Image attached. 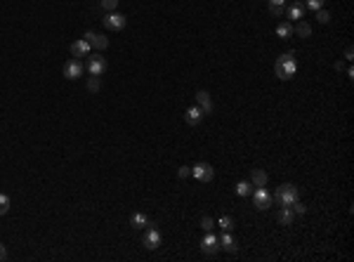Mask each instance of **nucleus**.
<instances>
[{
  "mask_svg": "<svg viewBox=\"0 0 354 262\" xmlns=\"http://www.w3.org/2000/svg\"><path fill=\"white\" fill-rule=\"evenodd\" d=\"M191 175L199 180V182H210L213 177H215V170H213V166H208V163H196L194 168H191Z\"/></svg>",
  "mask_w": 354,
  "mask_h": 262,
  "instance_id": "20e7f679",
  "label": "nucleus"
},
{
  "mask_svg": "<svg viewBox=\"0 0 354 262\" xmlns=\"http://www.w3.org/2000/svg\"><path fill=\"white\" fill-rule=\"evenodd\" d=\"M250 191H253V184L250 182H239L236 184V194H239V196H248Z\"/></svg>",
  "mask_w": 354,
  "mask_h": 262,
  "instance_id": "4be33fe9",
  "label": "nucleus"
},
{
  "mask_svg": "<svg viewBox=\"0 0 354 262\" xmlns=\"http://www.w3.org/2000/svg\"><path fill=\"white\" fill-rule=\"evenodd\" d=\"M130 224L137 227V229H147V227H149V217H147L144 213H133V215H130Z\"/></svg>",
  "mask_w": 354,
  "mask_h": 262,
  "instance_id": "f3484780",
  "label": "nucleus"
},
{
  "mask_svg": "<svg viewBox=\"0 0 354 262\" xmlns=\"http://www.w3.org/2000/svg\"><path fill=\"white\" fill-rule=\"evenodd\" d=\"M293 33H295V36H300V38H310V36H312V26H310L305 19H300V22H295Z\"/></svg>",
  "mask_w": 354,
  "mask_h": 262,
  "instance_id": "dca6fc26",
  "label": "nucleus"
},
{
  "mask_svg": "<svg viewBox=\"0 0 354 262\" xmlns=\"http://www.w3.org/2000/svg\"><path fill=\"white\" fill-rule=\"evenodd\" d=\"M99 5H102L107 12H116V7H118V0H99Z\"/></svg>",
  "mask_w": 354,
  "mask_h": 262,
  "instance_id": "b1692460",
  "label": "nucleus"
},
{
  "mask_svg": "<svg viewBox=\"0 0 354 262\" xmlns=\"http://www.w3.org/2000/svg\"><path fill=\"white\" fill-rule=\"evenodd\" d=\"M220 227H222V232H232L234 229V217H229V215L220 217Z\"/></svg>",
  "mask_w": 354,
  "mask_h": 262,
  "instance_id": "5701e85b",
  "label": "nucleus"
},
{
  "mask_svg": "<svg viewBox=\"0 0 354 262\" xmlns=\"http://www.w3.org/2000/svg\"><path fill=\"white\" fill-rule=\"evenodd\" d=\"M83 40H88L90 43V48H95V50H107L109 48V38L107 36H102V33H95V31H88Z\"/></svg>",
  "mask_w": 354,
  "mask_h": 262,
  "instance_id": "0eeeda50",
  "label": "nucleus"
},
{
  "mask_svg": "<svg viewBox=\"0 0 354 262\" xmlns=\"http://www.w3.org/2000/svg\"><path fill=\"white\" fill-rule=\"evenodd\" d=\"M10 210V196L7 194H0V215H5Z\"/></svg>",
  "mask_w": 354,
  "mask_h": 262,
  "instance_id": "393cba45",
  "label": "nucleus"
},
{
  "mask_svg": "<svg viewBox=\"0 0 354 262\" xmlns=\"http://www.w3.org/2000/svg\"><path fill=\"white\" fill-rule=\"evenodd\" d=\"M161 241H163V236H161V232L156 229V227H147V232H144V236H142V243H144V248H149V250H154V248H158L161 246Z\"/></svg>",
  "mask_w": 354,
  "mask_h": 262,
  "instance_id": "7ed1b4c3",
  "label": "nucleus"
},
{
  "mask_svg": "<svg viewBox=\"0 0 354 262\" xmlns=\"http://www.w3.org/2000/svg\"><path fill=\"white\" fill-rule=\"evenodd\" d=\"M305 2H300V0H295V2H290V5H286V17L290 19V22H300L302 17H305Z\"/></svg>",
  "mask_w": 354,
  "mask_h": 262,
  "instance_id": "9d476101",
  "label": "nucleus"
},
{
  "mask_svg": "<svg viewBox=\"0 0 354 262\" xmlns=\"http://www.w3.org/2000/svg\"><path fill=\"white\" fill-rule=\"evenodd\" d=\"M253 206L258 210H267L272 206V196H269V191H267L265 187H258V189L253 191Z\"/></svg>",
  "mask_w": 354,
  "mask_h": 262,
  "instance_id": "423d86ee",
  "label": "nucleus"
},
{
  "mask_svg": "<svg viewBox=\"0 0 354 262\" xmlns=\"http://www.w3.org/2000/svg\"><path fill=\"white\" fill-rule=\"evenodd\" d=\"M88 90L90 92L99 90V76H90V80H88Z\"/></svg>",
  "mask_w": 354,
  "mask_h": 262,
  "instance_id": "cd10ccee",
  "label": "nucleus"
},
{
  "mask_svg": "<svg viewBox=\"0 0 354 262\" xmlns=\"http://www.w3.org/2000/svg\"><path fill=\"white\" fill-rule=\"evenodd\" d=\"M90 52V43L88 40H76V43H71V54L73 57H85V54Z\"/></svg>",
  "mask_w": 354,
  "mask_h": 262,
  "instance_id": "4468645a",
  "label": "nucleus"
},
{
  "mask_svg": "<svg viewBox=\"0 0 354 262\" xmlns=\"http://www.w3.org/2000/svg\"><path fill=\"white\" fill-rule=\"evenodd\" d=\"M177 175H179V177L184 180V177H189V175H191V168H189V166H182V168L177 170Z\"/></svg>",
  "mask_w": 354,
  "mask_h": 262,
  "instance_id": "7c9ffc66",
  "label": "nucleus"
},
{
  "mask_svg": "<svg viewBox=\"0 0 354 262\" xmlns=\"http://www.w3.org/2000/svg\"><path fill=\"white\" fill-rule=\"evenodd\" d=\"M345 59H347V62H352V59H354V50H352V48H347V50H345Z\"/></svg>",
  "mask_w": 354,
  "mask_h": 262,
  "instance_id": "2f4dec72",
  "label": "nucleus"
},
{
  "mask_svg": "<svg viewBox=\"0 0 354 262\" xmlns=\"http://www.w3.org/2000/svg\"><path fill=\"white\" fill-rule=\"evenodd\" d=\"M267 182H269V175L265 170H253V175H250V184L258 189V187H267Z\"/></svg>",
  "mask_w": 354,
  "mask_h": 262,
  "instance_id": "2eb2a0df",
  "label": "nucleus"
},
{
  "mask_svg": "<svg viewBox=\"0 0 354 262\" xmlns=\"http://www.w3.org/2000/svg\"><path fill=\"white\" fill-rule=\"evenodd\" d=\"M201 227H203L205 232H213V227H215V222H213V220H210V217L205 215L203 220H201Z\"/></svg>",
  "mask_w": 354,
  "mask_h": 262,
  "instance_id": "c85d7f7f",
  "label": "nucleus"
},
{
  "mask_svg": "<svg viewBox=\"0 0 354 262\" xmlns=\"http://www.w3.org/2000/svg\"><path fill=\"white\" fill-rule=\"evenodd\" d=\"M107 69H109V62H107L104 57H90V62H88L90 76H102Z\"/></svg>",
  "mask_w": 354,
  "mask_h": 262,
  "instance_id": "1a4fd4ad",
  "label": "nucleus"
},
{
  "mask_svg": "<svg viewBox=\"0 0 354 262\" xmlns=\"http://www.w3.org/2000/svg\"><path fill=\"white\" fill-rule=\"evenodd\" d=\"M104 26L111 28V31H123V28L128 26V17L118 12H109L104 17Z\"/></svg>",
  "mask_w": 354,
  "mask_h": 262,
  "instance_id": "39448f33",
  "label": "nucleus"
},
{
  "mask_svg": "<svg viewBox=\"0 0 354 262\" xmlns=\"http://www.w3.org/2000/svg\"><path fill=\"white\" fill-rule=\"evenodd\" d=\"M276 36H279V38H290V36H293V26H290V24H288V22H284V24H279V26H276Z\"/></svg>",
  "mask_w": 354,
  "mask_h": 262,
  "instance_id": "412c9836",
  "label": "nucleus"
},
{
  "mask_svg": "<svg viewBox=\"0 0 354 262\" xmlns=\"http://www.w3.org/2000/svg\"><path fill=\"white\" fill-rule=\"evenodd\" d=\"M196 106H199L203 114H213V99H210V95L205 90L196 92Z\"/></svg>",
  "mask_w": 354,
  "mask_h": 262,
  "instance_id": "9b49d317",
  "label": "nucleus"
},
{
  "mask_svg": "<svg viewBox=\"0 0 354 262\" xmlns=\"http://www.w3.org/2000/svg\"><path fill=\"white\" fill-rule=\"evenodd\" d=\"M316 22H319V24H328V22H331V14H328L324 7L316 10Z\"/></svg>",
  "mask_w": 354,
  "mask_h": 262,
  "instance_id": "a878e982",
  "label": "nucleus"
},
{
  "mask_svg": "<svg viewBox=\"0 0 354 262\" xmlns=\"http://www.w3.org/2000/svg\"><path fill=\"white\" fill-rule=\"evenodd\" d=\"M276 201L281 203V206H293L295 201H300V189L295 184H281L279 189H276Z\"/></svg>",
  "mask_w": 354,
  "mask_h": 262,
  "instance_id": "f03ea898",
  "label": "nucleus"
},
{
  "mask_svg": "<svg viewBox=\"0 0 354 262\" xmlns=\"http://www.w3.org/2000/svg\"><path fill=\"white\" fill-rule=\"evenodd\" d=\"M293 217H295L293 208H290V206H281V210H279V222L288 227V224H293Z\"/></svg>",
  "mask_w": 354,
  "mask_h": 262,
  "instance_id": "6ab92c4d",
  "label": "nucleus"
},
{
  "mask_svg": "<svg viewBox=\"0 0 354 262\" xmlns=\"http://www.w3.org/2000/svg\"><path fill=\"white\" fill-rule=\"evenodd\" d=\"M201 250H203L205 255H215L220 250V238L213 232H205L203 241H201Z\"/></svg>",
  "mask_w": 354,
  "mask_h": 262,
  "instance_id": "6e6552de",
  "label": "nucleus"
},
{
  "mask_svg": "<svg viewBox=\"0 0 354 262\" xmlns=\"http://www.w3.org/2000/svg\"><path fill=\"white\" fill-rule=\"evenodd\" d=\"M274 71H276V78L290 80L298 73V59H295V54L293 52L281 54V57L276 59V64H274Z\"/></svg>",
  "mask_w": 354,
  "mask_h": 262,
  "instance_id": "f257e3e1",
  "label": "nucleus"
},
{
  "mask_svg": "<svg viewBox=\"0 0 354 262\" xmlns=\"http://www.w3.org/2000/svg\"><path fill=\"white\" fill-rule=\"evenodd\" d=\"M269 12L274 17H281V14L286 12V0H269Z\"/></svg>",
  "mask_w": 354,
  "mask_h": 262,
  "instance_id": "aec40b11",
  "label": "nucleus"
},
{
  "mask_svg": "<svg viewBox=\"0 0 354 262\" xmlns=\"http://www.w3.org/2000/svg\"><path fill=\"white\" fill-rule=\"evenodd\" d=\"M220 248H227L229 253H236V241H234L232 232H224L220 236Z\"/></svg>",
  "mask_w": 354,
  "mask_h": 262,
  "instance_id": "a211bd4d",
  "label": "nucleus"
},
{
  "mask_svg": "<svg viewBox=\"0 0 354 262\" xmlns=\"http://www.w3.org/2000/svg\"><path fill=\"white\" fill-rule=\"evenodd\" d=\"M290 208H293V213H295V215H305V213H307V208H305V206H302L300 201H295V203H293Z\"/></svg>",
  "mask_w": 354,
  "mask_h": 262,
  "instance_id": "c756f323",
  "label": "nucleus"
},
{
  "mask_svg": "<svg viewBox=\"0 0 354 262\" xmlns=\"http://www.w3.org/2000/svg\"><path fill=\"white\" fill-rule=\"evenodd\" d=\"M5 258H7V250H5V246L0 243V260H5Z\"/></svg>",
  "mask_w": 354,
  "mask_h": 262,
  "instance_id": "473e14b6",
  "label": "nucleus"
},
{
  "mask_svg": "<svg viewBox=\"0 0 354 262\" xmlns=\"http://www.w3.org/2000/svg\"><path fill=\"white\" fill-rule=\"evenodd\" d=\"M81 73H83V66H81V62H78V59H71V62H66V64H64V76H66L68 80L81 78Z\"/></svg>",
  "mask_w": 354,
  "mask_h": 262,
  "instance_id": "f8f14e48",
  "label": "nucleus"
},
{
  "mask_svg": "<svg viewBox=\"0 0 354 262\" xmlns=\"http://www.w3.org/2000/svg\"><path fill=\"white\" fill-rule=\"evenodd\" d=\"M305 7H310V10H321L324 7V0H305Z\"/></svg>",
  "mask_w": 354,
  "mask_h": 262,
  "instance_id": "bb28decb",
  "label": "nucleus"
},
{
  "mask_svg": "<svg viewBox=\"0 0 354 262\" xmlns=\"http://www.w3.org/2000/svg\"><path fill=\"white\" fill-rule=\"evenodd\" d=\"M203 116H205V114L199 109V106H189V109H187V114H184V120H187L189 125H199V123L203 120Z\"/></svg>",
  "mask_w": 354,
  "mask_h": 262,
  "instance_id": "ddd939ff",
  "label": "nucleus"
}]
</instances>
